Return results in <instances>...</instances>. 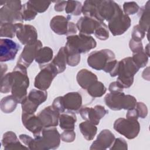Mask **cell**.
I'll return each instance as SVG.
<instances>
[{"instance_id": "18", "label": "cell", "mask_w": 150, "mask_h": 150, "mask_svg": "<svg viewBox=\"0 0 150 150\" xmlns=\"http://www.w3.org/2000/svg\"><path fill=\"white\" fill-rule=\"evenodd\" d=\"M60 112L52 105H49L42 110L38 115L44 128L56 127L59 124Z\"/></svg>"}, {"instance_id": "13", "label": "cell", "mask_w": 150, "mask_h": 150, "mask_svg": "<svg viewBox=\"0 0 150 150\" xmlns=\"http://www.w3.org/2000/svg\"><path fill=\"white\" fill-rule=\"evenodd\" d=\"M79 112L83 120L95 125H97L100 120L108 112V110L101 105H96L94 107H81Z\"/></svg>"}, {"instance_id": "20", "label": "cell", "mask_w": 150, "mask_h": 150, "mask_svg": "<svg viewBox=\"0 0 150 150\" xmlns=\"http://www.w3.org/2000/svg\"><path fill=\"white\" fill-rule=\"evenodd\" d=\"M100 22L97 20L88 16L81 17L77 22L76 26L80 33L90 35L94 33Z\"/></svg>"}, {"instance_id": "45", "label": "cell", "mask_w": 150, "mask_h": 150, "mask_svg": "<svg viewBox=\"0 0 150 150\" xmlns=\"http://www.w3.org/2000/svg\"><path fill=\"white\" fill-rule=\"evenodd\" d=\"M52 107L59 112H64L65 111V107L64 105L63 96H59L55 98L52 103Z\"/></svg>"}, {"instance_id": "30", "label": "cell", "mask_w": 150, "mask_h": 150, "mask_svg": "<svg viewBox=\"0 0 150 150\" xmlns=\"http://www.w3.org/2000/svg\"><path fill=\"white\" fill-rule=\"evenodd\" d=\"M64 49L66 54L67 64L71 67H75L77 66L81 59L80 53L72 47L66 45L64 46Z\"/></svg>"}, {"instance_id": "35", "label": "cell", "mask_w": 150, "mask_h": 150, "mask_svg": "<svg viewBox=\"0 0 150 150\" xmlns=\"http://www.w3.org/2000/svg\"><path fill=\"white\" fill-rule=\"evenodd\" d=\"M21 13L23 21H25L33 20L38 15V12L35 10L28 1L22 5Z\"/></svg>"}, {"instance_id": "50", "label": "cell", "mask_w": 150, "mask_h": 150, "mask_svg": "<svg viewBox=\"0 0 150 150\" xmlns=\"http://www.w3.org/2000/svg\"><path fill=\"white\" fill-rule=\"evenodd\" d=\"M54 2L55 3L54 10L56 12H62L65 9L67 1H56Z\"/></svg>"}, {"instance_id": "10", "label": "cell", "mask_w": 150, "mask_h": 150, "mask_svg": "<svg viewBox=\"0 0 150 150\" xmlns=\"http://www.w3.org/2000/svg\"><path fill=\"white\" fill-rule=\"evenodd\" d=\"M40 68V71L35 78L34 86L38 89L46 90L59 73L56 67L51 62L42 66Z\"/></svg>"}, {"instance_id": "29", "label": "cell", "mask_w": 150, "mask_h": 150, "mask_svg": "<svg viewBox=\"0 0 150 150\" xmlns=\"http://www.w3.org/2000/svg\"><path fill=\"white\" fill-rule=\"evenodd\" d=\"M18 102L15 98L11 94L3 97L0 103L1 111L5 114L12 112L16 108Z\"/></svg>"}, {"instance_id": "14", "label": "cell", "mask_w": 150, "mask_h": 150, "mask_svg": "<svg viewBox=\"0 0 150 150\" xmlns=\"http://www.w3.org/2000/svg\"><path fill=\"white\" fill-rule=\"evenodd\" d=\"M21 46L9 39L1 38L0 40V61L5 62L15 59Z\"/></svg>"}, {"instance_id": "1", "label": "cell", "mask_w": 150, "mask_h": 150, "mask_svg": "<svg viewBox=\"0 0 150 150\" xmlns=\"http://www.w3.org/2000/svg\"><path fill=\"white\" fill-rule=\"evenodd\" d=\"M60 134L55 127L43 128L42 132L34 136L28 147L30 150L56 149L60 144Z\"/></svg>"}, {"instance_id": "40", "label": "cell", "mask_w": 150, "mask_h": 150, "mask_svg": "<svg viewBox=\"0 0 150 150\" xmlns=\"http://www.w3.org/2000/svg\"><path fill=\"white\" fill-rule=\"evenodd\" d=\"M28 2L38 13L45 12L51 4L50 1H29Z\"/></svg>"}, {"instance_id": "23", "label": "cell", "mask_w": 150, "mask_h": 150, "mask_svg": "<svg viewBox=\"0 0 150 150\" xmlns=\"http://www.w3.org/2000/svg\"><path fill=\"white\" fill-rule=\"evenodd\" d=\"M76 80L82 88L87 90L91 84L98 80V78L93 72L87 69H83L77 73Z\"/></svg>"}, {"instance_id": "24", "label": "cell", "mask_w": 150, "mask_h": 150, "mask_svg": "<svg viewBox=\"0 0 150 150\" xmlns=\"http://www.w3.org/2000/svg\"><path fill=\"white\" fill-rule=\"evenodd\" d=\"M77 121L76 114L73 111L62 112L59 115V126L63 130H74Z\"/></svg>"}, {"instance_id": "43", "label": "cell", "mask_w": 150, "mask_h": 150, "mask_svg": "<svg viewBox=\"0 0 150 150\" xmlns=\"http://www.w3.org/2000/svg\"><path fill=\"white\" fill-rule=\"evenodd\" d=\"M110 150L114 149H128V144L126 141L122 138H115L114 142L109 148Z\"/></svg>"}, {"instance_id": "25", "label": "cell", "mask_w": 150, "mask_h": 150, "mask_svg": "<svg viewBox=\"0 0 150 150\" xmlns=\"http://www.w3.org/2000/svg\"><path fill=\"white\" fill-rule=\"evenodd\" d=\"M53 50L48 46H45L41 47L38 50L35 60L36 63L42 66L49 63L53 59Z\"/></svg>"}, {"instance_id": "47", "label": "cell", "mask_w": 150, "mask_h": 150, "mask_svg": "<svg viewBox=\"0 0 150 150\" xmlns=\"http://www.w3.org/2000/svg\"><path fill=\"white\" fill-rule=\"evenodd\" d=\"M129 47L131 50L132 52V53H135L144 50L142 42L135 41L132 39L129 40Z\"/></svg>"}, {"instance_id": "33", "label": "cell", "mask_w": 150, "mask_h": 150, "mask_svg": "<svg viewBox=\"0 0 150 150\" xmlns=\"http://www.w3.org/2000/svg\"><path fill=\"white\" fill-rule=\"evenodd\" d=\"M87 91L92 97H101L106 93L107 88L102 82L97 80L87 89Z\"/></svg>"}, {"instance_id": "28", "label": "cell", "mask_w": 150, "mask_h": 150, "mask_svg": "<svg viewBox=\"0 0 150 150\" xmlns=\"http://www.w3.org/2000/svg\"><path fill=\"white\" fill-rule=\"evenodd\" d=\"M79 129L83 137L87 141L93 140L97 131V127L87 121L81 122L79 124Z\"/></svg>"}, {"instance_id": "19", "label": "cell", "mask_w": 150, "mask_h": 150, "mask_svg": "<svg viewBox=\"0 0 150 150\" xmlns=\"http://www.w3.org/2000/svg\"><path fill=\"white\" fill-rule=\"evenodd\" d=\"M22 122L23 126L34 136L39 134L44 128L39 117L35 114L22 113Z\"/></svg>"}, {"instance_id": "12", "label": "cell", "mask_w": 150, "mask_h": 150, "mask_svg": "<svg viewBox=\"0 0 150 150\" xmlns=\"http://www.w3.org/2000/svg\"><path fill=\"white\" fill-rule=\"evenodd\" d=\"M70 17L56 15L52 18L50 22L51 29L59 35L70 36L76 35L77 32L76 25L69 21Z\"/></svg>"}, {"instance_id": "31", "label": "cell", "mask_w": 150, "mask_h": 150, "mask_svg": "<svg viewBox=\"0 0 150 150\" xmlns=\"http://www.w3.org/2000/svg\"><path fill=\"white\" fill-rule=\"evenodd\" d=\"M18 23H12L9 22L0 23V36L1 38H13L16 35Z\"/></svg>"}, {"instance_id": "7", "label": "cell", "mask_w": 150, "mask_h": 150, "mask_svg": "<svg viewBox=\"0 0 150 150\" xmlns=\"http://www.w3.org/2000/svg\"><path fill=\"white\" fill-rule=\"evenodd\" d=\"M114 59V53L111 50L104 49L91 52L87 57V63L93 69L103 70L107 64Z\"/></svg>"}, {"instance_id": "11", "label": "cell", "mask_w": 150, "mask_h": 150, "mask_svg": "<svg viewBox=\"0 0 150 150\" xmlns=\"http://www.w3.org/2000/svg\"><path fill=\"white\" fill-rule=\"evenodd\" d=\"M120 7V5L114 1L96 0L94 19L99 22H108Z\"/></svg>"}, {"instance_id": "44", "label": "cell", "mask_w": 150, "mask_h": 150, "mask_svg": "<svg viewBox=\"0 0 150 150\" xmlns=\"http://www.w3.org/2000/svg\"><path fill=\"white\" fill-rule=\"evenodd\" d=\"M60 138L64 142H73L76 139V132L74 130H64L60 134Z\"/></svg>"}, {"instance_id": "6", "label": "cell", "mask_w": 150, "mask_h": 150, "mask_svg": "<svg viewBox=\"0 0 150 150\" xmlns=\"http://www.w3.org/2000/svg\"><path fill=\"white\" fill-rule=\"evenodd\" d=\"M66 45L74 48L79 53H86L95 48L97 42L94 38L90 35L80 33L67 36Z\"/></svg>"}, {"instance_id": "4", "label": "cell", "mask_w": 150, "mask_h": 150, "mask_svg": "<svg viewBox=\"0 0 150 150\" xmlns=\"http://www.w3.org/2000/svg\"><path fill=\"white\" fill-rule=\"evenodd\" d=\"M104 102L111 110L119 111L122 109L128 110L134 108L137 101L135 97L120 92L107 94L104 97Z\"/></svg>"}, {"instance_id": "16", "label": "cell", "mask_w": 150, "mask_h": 150, "mask_svg": "<svg viewBox=\"0 0 150 150\" xmlns=\"http://www.w3.org/2000/svg\"><path fill=\"white\" fill-rule=\"evenodd\" d=\"M43 44L40 40L35 43L25 45L21 54L19 56L17 63L21 64L28 68L35 59L38 50L42 47Z\"/></svg>"}, {"instance_id": "37", "label": "cell", "mask_w": 150, "mask_h": 150, "mask_svg": "<svg viewBox=\"0 0 150 150\" xmlns=\"http://www.w3.org/2000/svg\"><path fill=\"white\" fill-rule=\"evenodd\" d=\"M95 36L101 40H105L109 38V30L108 26L104 22H100L94 31Z\"/></svg>"}, {"instance_id": "38", "label": "cell", "mask_w": 150, "mask_h": 150, "mask_svg": "<svg viewBox=\"0 0 150 150\" xmlns=\"http://www.w3.org/2000/svg\"><path fill=\"white\" fill-rule=\"evenodd\" d=\"M12 83V73L9 72L1 77L0 91L2 93H8L11 91Z\"/></svg>"}, {"instance_id": "32", "label": "cell", "mask_w": 150, "mask_h": 150, "mask_svg": "<svg viewBox=\"0 0 150 150\" xmlns=\"http://www.w3.org/2000/svg\"><path fill=\"white\" fill-rule=\"evenodd\" d=\"M28 97L32 102L39 105L47 100V93L46 90L32 89L29 91Z\"/></svg>"}, {"instance_id": "15", "label": "cell", "mask_w": 150, "mask_h": 150, "mask_svg": "<svg viewBox=\"0 0 150 150\" xmlns=\"http://www.w3.org/2000/svg\"><path fill=\"white\" fill-rule=\"evenodd\" d=\"M16 36L19 42L24 45L35 43L38 39V32L36 28L31 25L18 23Z\"/></svg>"}, {"instance_id": "36", "label": "cell", "mask_w": 150, "mask_h": 150, "mask_svg": "<svg viewBox=\"0 0 150 150\" xmlns=\"http://www.w3.org/2000/svg\"><path fill=\"white\" fill-rule=\"evenodd\" d=\"M131 57L133 62L140 69L145 67L147 64L149 56L146 54L144 50H142L138 52L132 53Z\"/></svg>"}, {"instance_id": "22", "label": "cell", "mask_w": 150, "mask_h": 150, "mask_svg": "<svg viewBox=\"0 0 150 150\" xmlns=\"http://www.w3.org/2000/svg\"><path fill=\"white\" fill-rule=\"evenodd\" d=\"M66 110L71 111L79 110L82 105V97L79 92H70L63 96Z\"/></svg>"}, {"instance_id": "42", "label": "cell", "mask_w": 150, "mask_h": 150, "mask_svg": "<svg viewBox=\"0 0 150 150\" xmlns=\"http://www.w3.org/2000/svg\"><path fill=\"white\" fill-rule=\"evenodd\" d=\"M146 32L139 25H136L134 26L132 31V39L138 42H141L145 36Z\"/></svg>"}, {"instance_id": "2", "label": "cell", "mask_w": 150, "mask_h": 150, "mask_svg": "<svg viewBox=\"0 0 150 150\" xmlns=\"http://www.w3.org/2000/svg\"><path fill=\"white\" fill-rule=\"evenodd\" d=\"M11 73L12 83L11 91L18 103H21L27 97V89L29 86L27 68L17 63Z\"/></svg>"}, {"instance_id": "17", "label": "cell", "mask_w": 150, "mask_h": 150, "mask_svg": "<svg viewBox=\"0 0 150 150\" xmlns=\"http://www.w3.org/2000/svg\"><path fill=\"white\" fill-rule=\"evenodd\" d=\"M115 135L109 129H103L90 147V150L107 149L110 148L115 139Z\"/></svg>"}, {"instance_id": "39", "label": "cell", "mask_w": 150, "mask_h": 150, "mask_svg": "<svg viewBox=\"0 0 150 150\" xmlns=\"http://www.w3.org/2000/svg\"><path fill=\"white\" fill-rule=\"evenodd\" d=\"M22 113L26 114H35L39 105L32 102L29 99L28 96L21 102Z\"/></svg>"}, {"instance_id": "52", "label": "cell", "mask_w": 150, "mask_h": 150, "mask_svg": "<svg viewBox=\"0 0 150 150\" xmlns=\"http://www.w3.org/2000/svg\"><path fill=\"white\" fill-rule=\"evenodd\" d=\"M1 77H2L5 75L4 73H5V72L7 71L8 67L6 64H3L2 63L1 64Z\"/></svg>"}, {"instance_id": "5", "label": "cell", "mask_w": 150, "mask_h": 150, "mask_svg": "<svg viewBox=\"0 0 150 150\" xmlns=\"http://www.w3.org/2000/svg\"><path fill=\"white\" fill-rule=\"evenodd\" d=\"M22 7L19 0L5 1V5L0 9V23H22Z\"/></svg>"}, {"instance_id": "48", "label": "cell", "mask_w": 150, "mask_h": 150, "mask_svg": "<svg viewBox=\"0 0 150 150\" xmlns=\"http://www.w3.org/2000/svg\"><path fill=\"white\" fill-rule=\"evenodd\" d=\"M123 89V87L117 81L111 82L108 87V90L110 93H112L122 92Z\"/></svg>"}, {"instance_id": "27", "label": "cell", "mask_w": 150, "mask_h": 150, "mask_svg": "<svg viewBox=\"0 0 150 150\" xmlns=\"http://www.w3.org/2000/svg\"><path fill=\"white\" fill-rule=\"evenodd\" d=\"M51 63L57 69L58 73H62L66 70L67 59L64 47L60 48L57 54L53 59Z\"/></svg>"}, {"instance_id": "34", "label": "cell", "mask_w": 150, "mask_h": 150, "mask_svg": "<svg viewBox=\"0 0 150 150\" xmlns=\"http://www.w3.org/2000/svg\"><path fill=\"white\" fill-rule=\"evenodd\" d=\"M83 5L77 1H67L65 6V11L67 14L74 16H79L82 13Z\"/></svg>"}, {"instance_id": "49", "label": "cell", "mask_w": 150, "mask_h": 150, "mask_svg": "<svg viewBox=\"0 0 150 150\" xmlns=\"http://www.w3.org/2000/svg\"><path fill=\"white\" fill-rule=\"evenodd\" d=\"M138 118H139L138 113L135 107L132 109H130L128 110V112L126 114V118L129 119V120H137Z\"/></svg>"}, {"instance_id": "41", "label": "cell", "mask_w": 150, "mask_h": 150, "mask_svg": "<svg viewBox=\"0 0 150 150\" xmlns=\"http://www.w3.org/2000/svg\"><path fill=\"white\" fill-rule=\"evenodd\" d=\"M139 8V5L134 1L125 2L123 4V12L127 15L135 14Z\"/></svg>"}, {"instance_id": "21", "label": "cell", "mask_w": 150, "mask_h": 150, "mask_svg": "<svg viewBox=\"0 0 150 150\" xmlns=\"http://www.w3.org/2000/svg\"><path fill=\"white\" fill-rule=\"evenodd\" d=\"M1 143L4 149L5 150L29 149L27 146L21 144L16 134L11 131H7L4 134Z\"/></svg>"}, {"instance_id": "26", "label": "cell", "mask_w": 150, "mask_h": 150, "mask_svg": "<svg viewBox=\"0 0 150 150\" xmlns=\"http://www.w3.org/2000/svg\"><path fill=\"white\" fill-rule=\"evenodd\" d=\"M149 9L150 1H148L144 6L139 8L138 13L139 17L138 25L146 32H148L149 28Z\"/></svg>"}, {"instance_id": "53", "label": "cell", "mask_w": 150, "mask_h": 150, "mask_svg": "<svg viewBox=\"0 0 150 150\" xmlns=\"http://www.w3.org/2000/svg\"><path fill=\"white\" fill-rule=\"evenodd\" d=\"M144 51H145V52L146 53V54L149 57V43L147 44L146 46H145V48Z\"/></svg>"}, {"instance_id": "51", "label": "cell", "mask_w": 150, "mask_h": 150, "mask_svg": "<svg viewBox=\"0 0 150 150\" xmlns=\"http://www.w3.org/2000/svg\"><path fill=\"white\" fill-rule=\"evenodd\" d=\"M20 140L28 148L32 143L33 138L26 134H21L19 136Z\"/></svg>"}, {"instance_id": "46", "label": "cell", "mask_w": 150, "mask_h": 150, "mask_svg": "<svg viewBox=\"0 0 150 150\" xmlns=\"http://www.w3.org/2000/svg\"><path fill=\"white\" fill-rule=\"evenodd\" d=\"M135 108L137 110L139 117L145 118L148 115V108L146 105L142 102H137Z\"/></svg>"}, {"instance_id": "8", "label": "cell", "mask_w": 150, "mask_h": 150, "mask_svg": "<svg viewBox=\"0 0 150 150\" xmlns=\"http://www.w3.org/2000/svg\"><path fill=\"white\" fill-rule=\"evenodd\" d=\"M113 127L117 132L129 139L136 138L140 131V124L134 120L119 118L115 121Z\"/></svg>"}, {"instance_id": "9", "label": "cell", "mask_w": 150, "mask_h": 150, "mask_svg": "<svg viewBox=\"0 0 150 150\" xmlns=\"http://www.w3.org/2000/svg\"><path fill=\"white\" fill-rule=\"evenodd\" d=\"M108 28L113 36L124 34L130 27L131 20L121 7L118 8L114 16L108 22Z\"/></svg>"}, {"instance_id": "3", "label": "cell", "mask_w": 150, "mask_h": 150, "mask_svg": "<svg viewBox=\"0 0 150 150\" xmlns=\"http://www.w3.org/2000/svg\"><path fill=\"white\" fill-rule=\"evenodd\" d=\"M139 68L133 62L131 57L124 58L118 62V71L117 81L123 88L130 87L134 83V75Z\"/></svg>"}]
</instances>
